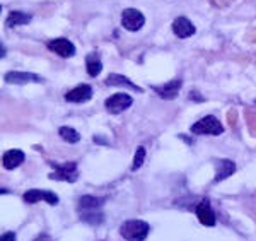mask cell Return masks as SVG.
Instances as JSON below:
<instances>
[{
	"instance_id": "19",
	"label": "cell",
	"mask_w": 256,
	"mask_h": 241,
	"mask_svg": "<svg viewBox=\"0 0 256 241\" xmlns=\"http://www.w3.org/2000/svg\"><path fill=\"white\" fill-rule=\"evenodd\" d=\"M58 134H60L62 139L67 140V142H70V144H76V142H79V140H80L79 132L74 130V128H70V127H62L58 130Z\"/></svg>"
},
{
	"instance_id": "2",
	"label": "cell",
	"mask_w": 256,
	"mask_h": 241,
	"mask_svg": "<svg viewBox=\"0 0 256 241\" xmlns=\"http://www.w3.org/2000/svg\"><path fill=\"white\" fill-rule=\"evenodd\" d=\"M192 132L195 135H220L224 132V127L218 122L216 116L208 115L205 118L198 120L196 123L192 125Z\"/></svg>"
},
{
	"instance_id": "5",
	"label": "cell",
	"mask_w": 256,
	"mask_h": 241,
	"mask_svg": "<svg viewBox=\"0 0 256 241\" xmlns=\"http://www.w3.org/2000/svg\"><path fill=\"white\" fill-rule=\"evenodd\" d=\"M132 105H134V99H132V96H128V94H125V93L113 94V96L106 99V103H104L106 110H108L110 113H113V115H118V113H122V111L128 110Z\"/></svg>"
},
{
	"instance_id": "24",
	"label": "cell",
	"mask_w": 256,
	"mask_h": 241,
	"mask_svg": "<svg viewBox=\"0 0 256 241\" xmlns=\"http://www.w3.org/2000/svg\"><path fill=\"white\" fill-rule=\"evenodd\" d=\"M234 122H236V113L232 111V113H229V123H232L234 125Z\"/></svg>"
},
{
	"instance_id": "9",
	"label": "cell",
	"mask_w": 256,
	"mask_h": 241,
	"mask_svg": "<svg viewBox=\"0 0 256 241\" xmlns=\"http://www.w3.org/2000/svg\"><path fill=\"white\" fill-rule=\"evenodd\" d=\"M172 31H174V35L178 36V38L181 40H186L190 38V36L195 35L196 28L193 26V23L186 18H176L174 21H172Z\"/></svg>"
},
{
	"instance_id": "3",
	"label": "cell",
	"mask_w": 256,
	"mask_h": 241,
	"mask_svg": "<svg viewBox=\"0 0 256 241\" xmlns=\"http://www.w3.org/2000/svg\"><path fill=\"white\" fill-rule=\"evenodd\" d=\"M55 171L50 173V180H58V181H74L79 178V171H77V164L76 163H65V164H53Z\"/></svg>"
},
{
	"instance_id": "14",
	"label": "cell",
	"mask_w": 256,
	"mask_h": 241,
	"mask_svg": "<svg viewBox=\"0 0 256 241\" xmlns=\"http://www.w3.org/2000/svg\"><path fill=\"white\" fill-rule=\"evenodd\" d=\"M82 212H96L104 205V198H98V197H90V195H84L79 202Z\"/></svg>"
},
{
	"instance_id": "17",
	"label": "cell",
	"mask_w": 256,
	"mask_h": 241,
	"mask_svg": "<svg viewBox=\"0 0 256 241\" xmlns=\"http://www.w3.org/2000/svg\"><path fill=\"white\" fill-rule=\"evenodd\" d=\"M86 69H88V74L90 77H96L101 74L102 64H101V60H99L98 53H89L88 58H86Z\"/></svg>"
},
{
	"instance_id": "11",
	"label": "cell",
	"mask_w": 256,
	"mask_h": 241,
	"mask_svg": "<svg viewBox=\"0 0 256 241\" xmlns=\"http://www.w3.org/2000/svg\"><path fill=\"white\" fill-rule=\"evenodd\" d=\"M90 98H92V87L89 84H80L65 94V99H67L68 103H86V101H89Z\"/></svg>"
},
{
	"instance_id": "4",
	"label": "cell",
	"mask_w": 256,
	"mask_h": 241,
	"mask_svg": "<svg viewBox=\"0 0 256 241\" xmlns=\"http://www.w3.org/2000/svg\"><path fill=\"white\" fill-rule=\"evenodd\" d=\"M146 24V18L144 14L134 7H128L122 12V26L128 29V31H138Z\"/></svg>"
},
{
	"instance_id": "8",
	"label": "cell",
	"mask_w": 256,
	"mask_h": 241,
	"mask_svg": "<svg viewBox=\"0 0 256 241\" xmlns=\"http://www.w3.org/2000/svg\"><path fill=\"white\" fill-rule=\"evenodd\" d=\"M181 86H183L181 79H172V81H169L162 86H152V89H154L162 99H174L178 94H180Z\"/></svg>"
},
{
	"instance_id": "10",
	"label": "cell",
	"mask_w": 256,
	"mask_h": 241,
	"mask_svg": "<svg viewBox=\"0 0 256 241\" xmlns=\"http://www.w3.org/2000/svg\"><path fill=\"white\" fill-rule=\"evenodd\" d=\"M6 82L9 84H30V82H43V77H40L38 74H31V72H19V70H14V72H7L6 76Z\"/></svg>"
},
{
	"instance_id": "21",
	"label": "cell",
	"mask_w": 256,
	"mask_h": 241,
	"mask_svg": "<svg viewBox=\"0 0 256 241\" xmlns=\"http://www.w3.org/2000/svg\"><path fill=\"white\" fill-rule=\"evenodd\" d=\"M144 159H146V149L144 147H138L137 152H135V157H134V164H132V169H138L140 166L144 164Z\"/></svg>"
},
{
	"instance_id": "18",
	"label": "cell",
	"mask_w": 256,
	"mask_h": 241,
	"mask_svg": "<svg viewBox=\"0 0 256 241\" xmlns=\"http://www.w3.org/2000/svg\"><path fill=\"white\" fill-rule=\"evenodd\" d=\"M32 19L31 14H26L22 11H12L7 18V26L9 28H16V26H20V24H28L30 21Z\"/></svg>"
},
{
	"instance_id": "15",
	"label": "cell",
	"mask_w": 256,
	"mask_h": 241,
	"mask_svg": "<svg viewBox=\"0 0 256 241\" xmlns=\"http://www.w3.org/2000/svg\"><path fill=\"white\" fill-rule=\"evenodd\" d=\"M236 171V164L230 159H218L217 163V174H216V181H222L226 178H229L230 174H234Z\"/></svg>"
},
{
	"instance_id": "20",
	"label": "cell",
	"mask_w": 256,
	"mask_h": 241,
	"mask_svg": "<svg viewBox=\"0 0 256 241\" xmlns=\"http://www.w3.org/2000/svg\"><path fill=\"white\" fill-rule=\"evenodd\" d=\"M82 221L89 224H101L102 222V214L101 212H82Z\"/></svg>"
},
{
	"instance_id": "13",
	"label": "cell",
	"mask_w": 256,
	"mask_h": 241,
	"mask_svg": "<svg viewBox=\"0 0 256 241\" xmlns=\"http://www.w3.org/2000/svg\"><path fill=\"white\" fill-rule=\"evenodd\" d=\"M4 168L6 169H16L18 166L24 163V152L19 151V149H10L4 154Z\"/></svg>"
},
{
	"instance_id": "23",
	"label": "cell",
	"mask_w": 256,
	"mask_h": 241,
	"mask_svg": "<svg viewBox=\"0 0 256 241\" xmlns=\"http://www.w3.org/2000/svg\"><path fill=\"white\" fill-rule=\"evenodd\" d=\"M190 98H192V99H196V101H204V98H202V96H198V93H196V91H193V93H192V96H190Z\"/></svg>"
},
{
	"instance_id": "22",
	"label": "cell",
	"mask_w": 256,
	"mask_h": 241,
	"mask_svg": "<svg viewBox=\"0 0 256 241\" xmlns=\"http://www.w3.org/2000/svg\"><path fill=\"white\" fill-rule=\"evenodd\" d=\"M0 241H16V234L14 232H4L0 236Z\"/></svg>"
},
{
	"instance_id": "12",
	"label": "cell",
	"mask_w": 256,
	"mask_h": 241,
	"mask_svg": "<svg viewBox=\"0 0 256 241\" xmlns=\"http://www.w3.org/2000/svg\"><path fill=\"white\" fill-rule=\"evenodd\" d=\"M196 217L204 226H214L216 224V212L212 210L208 200H204L196 205Z\"/></svg>"
},
{
	"instance_id": "16",
	"label": "cell",
	"mask_w": 256,
	"mask_h": 241,
	"mask_svg": "<svg viewBox=\"0 0 256 241\" xmlns=\"http://www.w3.org/2000/svg\"><path fill=\"white\" fill-rule=\"evenodd\" d=\"M106 86H122V87H128V89L137 91V93H142V87L135 86L134 82H130L125 76H120V74H110L108 79H106Z\"/></svg>"
},
{
	"instance_id": "1",
	"label": "cell",
	"mask_w": 256,
	"mask_h": 241,
	"mask_svg": "<svg viewBox=\"0 0 256 241\" xmlns=\"http://www.w3.org/2000/svg\"><path fill=\"white\" fill-rule=\"evenodd\" d=\"M148 231H150L148 224L138 221V219H132V221L123 222L122 227H120V232H122V236L126 241H144L147 238Z\"/></svg>"
},
{
	"instance_id": "7",
	"label": "cell",
	"mask_w": 256,
	"mask_h": 241,
	"mask_svg": "<svg viewBox=\"0 0 256 241\" xmlns=\"http://www.w3.org/2000/svg\"><path fill=\"white\" fill-rule=\"evenodd\" d=\"M48 48L64 58H70L76 55V47H74L72 41H68L67 38H56V40L48 41Z\"/></svg>"
},
{
	"instance_id": "6",
	"label": "cell",
	"mask_w": 256,
	"mask_h": 241,
	"mask_svg": "<svg viewBox=\"0 0 256 241\" xmlns=\"http://www.w3.org/2000/svg\"><path fill=\"white\" fill-rule=\"evenodd\" d=\"M22 200L26 203H36V202H41L44 200L50 205H56L58 203V195L53 193V192H44V190H28L26 193L22 195Z\"/></svg>"
}]
</instances>
